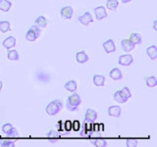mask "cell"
Instances as JSON below:
<instances>
[{
  "label": "cell",
  "mask_w": 157,
  "mask_h": 147,
  "mask_svg": "<svg viewBox=\"0 0 157 147\" xmlns=\"http://www.w3.org/2000/svg\"><path fill=\"white\" fill-rule=\"evenodd\" d=\"M94 14H95V17L97 20H103V19L107 18L106 10L103 6H98V7L94 8Z\"/></svg>",
  "instance_id": "cell-10"
},
{
  "label": "cell",
  "mask_w": 157,
  "mask_h": 147,
  "mask_svg": "<svg viewBox=\"0 0 157 147\" xmlns=\"http://www.w3.org/2000/svg\"><path fill=\"white\" fill-rule=\"evenodd\" d=\"M0 146H2V147H14L15 143H14V141L11 139L0 138Z\"/></svg>",
  "instance_id": "cell-27"
},
{
  "label": "cell",
  "mask_w": 157,
  "mask_h": 147,
  "mask_svg": "<svg viewBox=\"0 0 157 147\" xmlns=\"http://www.w3.org/2000/svg\"><path fill=\"white\" fill-rule=\"evenodd\" d=\"M129 39H130L132 42H134L135 44H140L141 43V40H142L140 34L136 33V32L135 33H132Z\"/></svg>",
  "instance_id": "cell-24"
},
{
  "label": "cell",
  "mask_w": 157,
  "mask_h": 147,
  "mask_svg": "<svg viewBox=\"0 0 157 147\" xmlns=\"http://www.w3.org/2000/svg\"><path fill=\"white\" fill-rule=\"evenodd\" d=\"M118 3L117 0H107L106 2V7L109 9V10H112V11H115V10L118 8Z\"/></svg>",
  "instance_id": "cell-23"
},
{
  "label": "cell",
  "mask_w": 157,
  "mask_h": 147,
  "mask_svg": "<svg viewBox=\"0 0 157 147\" xmlns=\"http://www.w3.org/2000/svg\"><path fill=\"white\" fill-rule=\"evenodd\" d=\"M76 60L78 63L83 64L88 61V56L85 51H80L76 54Z\"/></svg>",
  "instance_id": "cell-15"
},
{
  "label": "cell",
  "mask_w": 157,
  "mask_h": 147,
  "mask_svg": "<svg viewBox=\"0 0 157 147\" xmlns=\"http://www.w3.org/2000/svg\"><path fill=\"white\" fill-rule=\"evenodd\" d=\"M145 85L148 87H155L157 85V80L155 77H145Z\"/></svg>",
  "instance_id": "cell-21"
},
{
  "label": "cell",
  "mask_w": 157,
  "mask_h": 147,
  "mask_svg": "<svg viewBox=\"0 0 157 147\" xmlns=\"http://www.w3.org/2000/svg\"><path fill=\"white\" fill-rule=\"evenodd\" d=\"M40 36V29L36 26H33L26 33V39L29 41H36Z\"/></svg>",
  "instance_id": "cell-3"
},
{
  "label": "cell",
  "mask_w": 157,
  "mask_h": 147,
  "mask_svg": "<svg viewBox=\"0 0 157 147\" xmlns=\"http://www.w3.org/2000/svg\"><path fill=\"white\" fill-rule=\"evenodd\" d=\"M157 21H154L153 22V29H154V31H157Z\"/></svg>",
  "instance_id": "cell-34"
},
{
  "label": "cell",
  "mask_w": 157,
  "mask_h": 147,
  "mask_svg": "<svg viewBox=\"0 0 157 147\" xmlns=\"http://www.w3.org/2000/svg\"><path fill=\"white\" fill-rule=\"evenodd\" d=\"M60 15L63 19L65 20H70L73 17V8L71 6H66L63 7L60 10Z\"/></svg>",
  "instance_id": "cell-8"
},
{
  "label": "cell",
  "mask_w": 157,
  "mask_h": 147,
  "mask_svg": "<svg viewBox=\"0 0 157 147\" xmlns=\"http://www.w3.org/2000/svg\"><path fill=\"white\" fill-rule=\"evenodd\" d=\"M63 127L66 130V131H71L72 130V122L67 120L65 123H63Z\"/></svg>",
  "instance_id": "cell-31"
},
{
  "label": "cell",
  "mask_w": 157,
  "mask_h": 147,
  "mask_svg": "<svg viewBox=\"0 0 157 147\" xmlns=\"http://www.w3.org/2000/svg\"><path fill=\"white\" fill-rule=\"evenodd\" d=\"M80 123H78V121H74L73 123H72V130H76V131H78V130H80Z\"/></svg>",
  "instance_id": "cell-33"
},
{
  "label": "cell",
  "mask_w": 157,
  "mask_h": 147,
  "mask_svg": "<svg viewBox=\"0 0 157 147\" xmlns=\"http://www.w3.org/2000/svg\"><path fill=\"white\" fill-rule=\"evenodd\" d=\"M62 107H63V103H62L61 100L55 99V100L51 101L46 106V113H47V115H49V116H55V115H57L58 113H59V111L62 109Z\"/></svg>",
  "instance_id": "cell-2"
},
{
  "label": "cell",
  "mask_w": 157,
  "mask_h": 147,
  "mask_svg": "<svg viewBox=\"0 0 157 147\" xmlns=\"http://www.w3.org/2000/svg\"><path fill=\"white\" fill-rule=\"evenodd\" d=\"M78 20L82 24H83V26H87L88 24H90V23L93 22L92 16H91V14L90 12H86L83 15H82V16L78 17Z\"/></svg>",
  "instance_id": "cell-6"
},
{
  "label": "cell",
  "mask_w": 157,
  "mask_h": 147,
  "mask_svg": "<svg viewBox=\"0 0 157 147\" xmlns=\"http://www.w3.org/2000/svg\"><path fill=\"white\" fill-rule=\"evenodd\" d=\"M92 143L96 147H106L107 141L105 139H94L92 141Z\"/></svg>",
  "instance_id": "cell-29"
},
{
  "label": "cell",
  "mask_w": 157,
  "mask_h": 147,
  "mask_svg": "<svg viewBox=\"0 0 157 147\" xmlns=\"http://www.w3.org/2000/svg\"><path fill=\"white\" fill-rule=\"evenodd\" d=\"M121 1H122L123 3H129V2L132 1V0H121Z\"/></svg>",
  "instance_id": "cell-35"
},
{
  "label": "cell",
  "mask_w": 157,
  "mask_h": 147,
  "mask_svg": "<svg viewBox=\"0 0 157 147\" xmlns=\"http://www.w3.org/2000/svg\"><path fill=\"white\" fill-rule=\"evenodd\" d=\"M78 85L76 81H69L65 83V89L70 92H76Z\"/></svg>",
  "instance_id": "cell-19"
},
{
  "label": "cell",
  "mask_w": 157,
  "mask_h": 147,
  "mask_svg": "<svg viewBox=\"0 0 157 147\" xmlns=\"http://www.w3.org/2000/svg\"><path fill=\"white\" fill-rule=\"evenodd\" d=\"M107 113H108V115H109L110 117L119 118L121 116V107L118 106V105L110 106L109 108H108Z\"/></svg>",
  "instance_id": "cell-9"
},
{
  "label": "cell",
  "mask_w": 157,
  "mask_h": 147,
  "mask_svg": "<svg viewBox=\"0 0 157 147\" xmlns=\"http://www.w3.org/2000/svg\"><path fill=\"white\" fill-rule=\"evenodd\" d=\"M2 45L9 50V49L13 48L15 45H16V38L14 36H8L7 38H5L3 40Z\"/></svg>",
  "instance_id": "cell-13"
},
{
  "label": "cell",
  "mask_w": 157,
  "mask_h": 147,
  "mask_svg": "<svg viewBox=\"0 0 157 147\" xmlns=\"http://www.w3.org/2000/svg\"><path fill=\"white\" fill-rule=\"evenodd\" d=\"M7 57L9 60L11 61H18L19 60V53L17 52V50H9Z\"/></svg>",
  "instance_id": "cell-25"
},
{
  "label": "cell",
  "mask_w": 157,
  "mask_h": 147,
  "mask_svg": "<svg viewBox=\"0 0 157 147\" xmlns=\"http://www.w3.org/2000/svg\"><path fill=\"white\" fill-rule=\"evenodd\" d=\"M119 92H120V94H121L123 97H124V98H126L127 100L129 99V98L132 97V93H131V91H130V89H129V87H127V86L123 87L121 90H119Z\"/></svg>",
  "instance_id": "cell-26"
},
{
  "label": "cell",
  "mask_w": 157,
  "mask_h": 147,
  "mask_svg": "<svg viewBox=\"0 0 157 147\" xmlns=\"http://www.w3.org/2000/svg\"><path fill=\"white\" fill-rule=\"evenodd\" d=\"M114 100H115L116 102H118V103H126V102L128 101V100L126 99V98H124V97H123V96L120 94L119 90L115 91V93H114Z\"/></svg>",
  "instance_id": "cell-28"
},
{
  "label": "cell",
  "mask_w": 157,
  "mask_h": 147,
  "mask_svg": "<svg viewBox=\"0 0 157 147\" xmlns=\"http://www.w3.org/2000/svg\"><path fill=\"white\" fill-rule=\"evenodd\" d=\"M93 83L96 86H103L105 83V77L101 75H94L93 76Z\"/></svg>",
  "instance_id": "cell-16"
},
{
  "label": "cell",
  "mask_w": 157,
  "mask_h": 147,
  "mask_svg": "<svg viewBox=\"0 0 157 147\" xmlns=\"http://www.w3.org/2000/svg\"><path fill=\"white\" fill-rule=\"evenodd\" d=\"M97 119V113L96 111L92 110V109H87L86 112V115H85V121L86 122H94Z\"/></svg>",
  "instance_id": "cell-12"
},
{
  "label": "cell",
  "mask_w": 157,
  "mask_h": 147,
  "mask_svg": "<svg viewBox=\"0 0 157 147\" xmlns=\"http://www.w3.org/2000/svg\"><path fill=\"white\" fill-rule=\"evenodd\" d=\"M103 48H104L106 53H113L116 51V46L112 39H108V40L103 43Z\"/></svg>",
  "instance_id": "cell-11"
},
{
  "label": "cell",
  "mask_w": 157,
  "mask_h": 147,
  "mask_svg": "<svg viewBox=\"0 0 157 147\" xmlns=\"http://www.w3.org/2000/svg\"><path fill=\"white\" fill-rule=\"evenodd\" d=\"M34 23H36V26L38 28H45L47 26V20L43 16H39L38 18H36Z\"/></svg>",
  "instance_id": "cell-20"
},
{
  "label": "cell",
  "mask_w": 157,
  "mask_h": 147,
  "mask_svg": "<svg viewBox=\"0 0 157 147\" xmlns=\"http://www.w3.org/2000/svg\"><path fill=\"white\" fill-rule=\"evenodd\" d=\"M11 29L10 27V23L8 21H0V32H7Z\"/></svg>",
  "instance_id": "cell-22"
},
{
  "label": "cell",
  "mask_w": 157,
  "mask_h": 147,
  "mask_svg": "<svg viewBox=\"0 0 157 147\" xmlns=\"http://www.w3.org/2000/svg\"><path fill=\"white\" fill-rule=\"evenodd\" d=\"M121 46L125 52H130L134 50L136 44L134 42H132L130 39H123L121 41Z\"/></svg>",
  "instance_id": "cell-7"
},
{
  "label": "cell",
  "mask_w": 157,
  "mask_h": 147,
  "mask_svg": "<svg viewBox=\"0 0 157 147\" xmlns=\"http://www.w3.org/2000/svg\"><path fill=\"white\" fill-rule=\"evenodd\" d=\"M2 131L5 134H7L8 136H13V137H17L18 131L16 129H14L13 126L11 124H5L2 126Z\"/></svg>",
  "instance_id": "cell-4"
},
{
  "label": "cell",
  "mask_w": 157,
  "mask_h": 147,
  "mask_svg": "<svg viewBox=\"0 0 157 147\" xmlns=\"http://www.w3.org/2000/svg\"><path fill=\"white\" fill-rule=\"evenodd\" d=\"M81 103H82L81 96L78 95V93L74 92V94L68 97L66 106L69 111H77L78 109V106L81 105Z\"/></svg>",
  "instance_id": "cell-1"
},
{
  "label": "cell",
  "mask_w": 157,
  "mask_h": 147,
  "mask_svg": "<svg viewBox=\"0 0 157 147\" xmlns=\"http://www.w3.org/2000/svg\"><path fill=\"white\" fill-rule=\"evenodd\" d=\"M2 85H3V83L1 81H0V91H1V89H2Z\"/></svg>",
  "instance_id": "cell-36"
},
{
  "label": "cell",
  "mask_w": 157,
  "mask_h": 147,
  "mask_svg": "<svg viewBox=\"0 0 157 147\" xmlns=\"http://www.w3.org/2000/svg\"><path fill=\"white\" fill-rule=\"evenodd\" d=\"M12 7V2L9 0H0V11L8 12Z\"/></svg>",
  "instance_id": "cell-17"
},
{
  "label": "cell",
  "mask_w": 157,
  "mask_h": 147,
  "mask_svg": "<svg viewBox=\"0 0 157 147\" xmlns=\"http://www.w3.org/2000/svg\"><path fill=\"white\" fill-rule=\"evenodd\" d=\"M132 62H134V58L130 54H125V55H121L119 57V64L121 66L128 67L132 65Z\"/></svg>",
  "instance_id": "cell-5"
},
{
  "label": "cell",
  "mask_w": 157,
  "mask_h": 147,
  "mask_svg": "<svg viewBox=\"0 0 157 147\" xmlns=\"http://www.w3.org/2000/svg\"><path fill=\"white\" fill-rule=\"evenodd\" d=\"M109 76H110V77L112 78V80H114V81H119V80H122V78H123L122 72H121L120 69H118V68L112 69V70L110 71V73H109Z\"/></svg>",
  "instance_id": "cell-14"
},
{
  "label": "cell",
  "mask_w": 157,
  "mask_h": 147,
  "mask_svg": "<svg viewBox=\"0 0 157 147\" xmlns=\"http://www.w3.org/2000/svg\"><path fill=\"white\" fill-rule=\"evenodd\" d=\"M146 54L151 60H155L157 58V47L155 45H152L146 49Z\"/></svg>",
  "instance_id": "cell-18"
},
{
  "label": "cell",
  "mask_w": 157,
  "mask_h": 147,
  "mask_svg": "<svg viewBox=\"0 0 157 147\" xmlns=\"http://www.w3.org/2000/svg\"><path fill=\"white\" fill-rule=\"evenodd\" d=\"M137 140L136 139H128L127 140V146L128 147H136Z\"/></svg>",
  "instance_id": "cell-32"
},
{
  "label": "cell",
  "mask_w": 157,
  "mask_h": 147,
  "mask_svg": "<svg viewBox=\"0 0 157 147\" xmlns=\"http://www.w3.org/2000/svg\"><path fill=\"white\" fill-rule=\"evenodd\" d=\"M47 137H48V139H50L51 141H55L59 138V134H58V132L55 130H50L48 132Z\"/></svg>",
  "instance_id": "cell-30"
}]
</instances>
